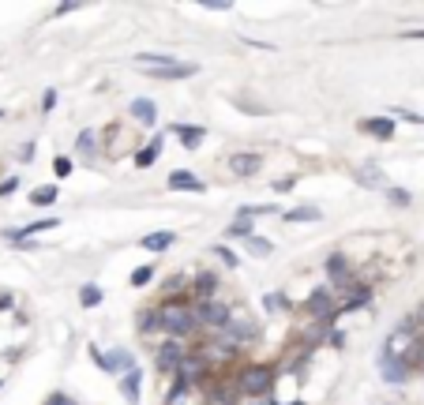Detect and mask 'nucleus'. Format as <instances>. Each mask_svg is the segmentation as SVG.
<instances>
[{"mask_svg": "<svg viewBox=\"0 0 424 405\" xmlns=\"http://www.w3.org/2000/svg\"><path fill=\"white\" fill-rule=\"evenodd\" d=\"M173 64H180L177 57H166V53H139L135 57V68L139 72H166Z\"/></svg>", "mask_w": 424, "mask_h": 405, "instance_id": "obj_18", "label": "nucleus"}, {"mask_svg": "<svg viewBox=\"0 0 424 405\" xmlns=\"http://www.w3.org/2000/svg\"><path fill=\"white\" fill-rule=\"evenodd\" d=\"M19 161H34V143H23V150H19Z\"/></svg>", "mask_w": 424, "mask_h": 405, "instance_id": "obj_43", "label": "nucleus"}, {"mask_svg": "<svg viewBox=\"0 0 424 405\" xmlns=\"http://www.w3.org/2000/svg\"><path fill=\"white\" fill-rule=\"evenodd\" d=\"M230 169L237 173V177H256V173L263 169V158H259V154H233Z\"/></svg>", "mask_w": 424, "mask_h": 405, "instance_id": "obj_21", "label": "nucleus"}, {"mask_svg": "<svg viewBox=\"0 0 424 405\" xmlns=\"http://www.w3.org/2000/svg\"><path fill=\"white\" fill-rule=\"evenodd\" d=\"M361 131L364 135L379 139V143H387L390 135H395V117H372V120H361Z\"/></svg>", "mask_w": 424, "mask_h": 405, "instance_id": "obj_17", "label": "nucleus"}, {"mask_svg": "<svg viewBox=\"0 0 424 405\" xmlns=\"http://www.w3.org/2000/svg\"><path fill=\"white\" fill-rule=\"evenodd\" d=\"M263 308H267L270 315H278V312H289L293 304L286 300V293H267V297H263Z\"/></svg>", "mask_w": 424, "mask_h": 405, "instance_id": "obj_31", "label": "nucleus"}, {"mask_svg": "<svg viewBox=\"0 0 424 405\" xmlns=\"http://www.w3.org/2000/svg\"><path fill=\"white\" fill-rule=\"evenodd\" d=\"M102 300H105V293L98 289L94 281H86V286L79 289V304H83V308H98V304H102Z\"/></svg>", "mask_w": 424, "mask_h": 405, "instance_id": "obj_29", "label": "nucleus"}, {"mask_svg": "<svg viewBox=\"0 0 424 405\" xmlns=\"http://www.w3.org/2000/svg\"><path fill=\"white\" fill-rule=\"evenodd\" d=\"M192 308H195V323H199V331H211V334H222L225 326H230V319H233V308H230V304H222L218 297L192 300Z\"/></svg>", "mask_w": 424, "mask_h": 405, "instance_id": "obj_3", "label": "nucleus"}, {"mask_svg": "<svg viewBox=\"0 0 424 405\" xmlns=\"http://www.w3.org/2000/svg\"><path fill=\"white\" fill-rule=\"evenodd\" d=\"M4 117H8V113H4V109H0V120H4Z\"/></svg>", "mask_w": 424, "mask_h": 405, "instance_id": "obj_48", "label": "nucleus"}, {"mask_svg": "<svg viewBox=\"0 0 424 405\" xmlns=\"http://www.w3.org/2000/svg\"><path fill=\"white\" fill-rule=\"evenodd\" d=\"M244 248L252 251V255H259V259H267L270 251H274V244H267V240H259V237H252V240H244Z\"/></svg>", "mask_w": 424, "mask_h": 405, "instance_id": "obj_35", "label": "nucleus"}, {"mask_svg": "<svg viewBox=\"0 0 424 405\" xmlns=\"http://www.w3.org/2000/svg\"><path fill=\"white\" fill-rule=\"evenodd\" d=\"M86 353H91V360L102 371H110V376H128V371H135V357L128 353V349H110V353H102L98 345H91Z\"/></svg>", "mask_w": 424, "mask_h": 405, "instance_id": "obj_6", "label": "nucleus"}, {"mask_svg": "<svg viewBox=\"0 0 424 405\" xmlns=\"http://www.w3.org/2000/svg\"><path fill=\"white\" fill-rule=\"evenodd\" d=\"M57 188H53V184H46V188H34V192H30V203H34V206H49V203H57Z\"/></svg>", "mask_w": 424, "mask_h": 405, "instance_id": "obj_32", "label": "nucleus"}, {"mask_svg": "<svg viewBox=\"0 0 424 405\" xmlns=\"http://www.w3.org/2000/svg\"><path fill=\"white\" fill-rule=\"evenodd\" d=\"M387 199L398 206V211H406V206H413V195L406 188H387Z\"/></svg>", "mask_w": 424, "mask_h": 405, "instance_id": "obj_34", "label": "nucleus"}, {"mask_svg": "<svg viewBox=\"0 0 424 405\" xmlns=\"http://www.w3.org/2000/svg\"><path fill=\"white\" fill-rule=\"evenodd\" d=\"M199 8H203V12H230L233 4H230V0H203Z\"/></svg>", "mask_w": 424, "mask_h": 405, "instance_id": "obj_39", "label": "nucleus"}, {"mask_svg": "<svg viewBox=\"0 0 424 405\" xmlns=\"http://www.w3.org/2000/svg\"><path fill=\"white\" fill-rule=\"evenodd\" d=\"M319 218H323V211H319V206H312V203L286 211V222H319Z\"/></svg>", "mask_w": 424, "mask_h": 405, "instance_id": "obj_27", "label": "nucleus"}, {"mask_svg": "<svg viewBox=\"0 0 424 405\" xmlns=\"http://www.w3.org/2000/svg\"><path fill=\"white\" fill-rule=\"evenodd\" d=\"M173 240H177V233H173V229H158V233H147L143 240H139V248H147V251H166V248H173Z\"/></svg>", "mask_w": 424, "mask_h": 405, "instance_id": "obj_24", "label": "nucleus"}, {"mask_svg": "<svg viewBox=\"0 0 424 405\" xmlns=\"http://www.w3.org/2000/svg\"><path fill=\"white\" fill-rule=\"evenodd\" d=\"M402 38H406V41H417V38H424V30H406Z\"/></svg>", "mask_w": 424, "mask_h": 405, "instance_id": "obj_46", "label": "nucleus"}, {"mask_svg": "<svg viewBox=\"0 0 424 405\" xmlns=\"http://www.w3.org/2000/svg\"><path fill=\"white\" fill-rule=\"evenodd\" d=\"M233 379H237V387H241L244 398L267 401V394L274 390V379H278V364H259V360H252V364H244Z\"/></svg>", "mask_w": 424, "mask_h": 405, "instance_id": "obj_2", "label": "nucleus"}, {"mask_svg": "<svg viewBox=\"0 0 424 405\" xmlns=\"http://www.w3.org/2000/svg\"><path fill=\"white\" fill-rule=\"evenodd\" d=\"M222 338L230 342L233 349H248L259 338V326H256V319L252 315H244V312H237L233 308V319H230V326L222 331Z\"/></svg>", "mask_w": 424, "mask_h": 405, "instance_id": "obj_5", "label": "nucleus"}, {"mask_svg": "<svg viewBox=\"0 0 424 405\" xmlns=\"http://www.w3.org/2000/svg\"><path fill=\"white\" fill-rule=\"evenodd\" d=\"M121 398L128 405H139L143 401V371H128V376H121Z\"/></svg>", "mask_w": 424, "mask_h": 405, "instance_id": "obj_15", "label": "nucleus"}, {"mask_svg": "<svg viewBox=\"0 0 424 405\" xmlns=\"http://www.w3.org/2000/svg\"><path fill=\"white\" fill-rule=\"evenodd\" d=\"M225 237H230V240H241V244H244V240H252V237H256V225L248 222V218H237V222L225 229Z\"/></svg>", "mask_w": 424, "mask_h": 405, "instance_id": "obj_28", "label": "nucleus"}, {"mask_svg": "<svg viewBox=\"0 0 424 405\" xmlns=\"http://www.w3.org/2000/svg\"><path fill=\"white\" fill-rule=\"evenodd\" d=\"M154 274H158V267H154V263H147V267H135L128 281H132L135 289H143V286H150V281H154Z\"/></svg>", "mask_w": 424, "mask_h": 405, "instance_id": "obj_30", "label": "nucleus"}, {"mask_svg": "<svg viewBox=\"0 0 424 405\" xmlns=\"http://www.w3.org/2000/svg\"><path fill=\"white\" fill-rule=\"evenodd\" d=\"M15 188H19V177H8L4 184H0V199H4V195H12Z\"/></svg>", "mask_w": 424, "mask_h": 405, "instance_id": "obj_42", "label": "nucleus"}, {"mask_svg": "<svg viewBox=\"0 0 424 405\" xmlns=\"http://www.w3.org/2000/svg\"><path fill=\"white\" fill-rule=\"evenodd\" d=\"M139 334L143 338H150V334H158L161 331V315H158V308H147V312H139Z\"/></svg>", "mask_w": 424, "mask_h": 405, "instance_id": "obj_26", "label": "nucleus"}, {"mask_svg": "<svg viewBox=\"0 0 424 405\" xmlns=\"http://www.w3.org/2000/svg\"><path fill=\"white\" fill-rule=\"evenodd\" d=\"M338 315L342 312H353V308H364V304H372V286L368 281H353L345 293H338Z\"/></svg>", "mask_w": 424, "mask_h": 405, "instance_id": "obj_11", "label": "nucleus"}, {"mask_svg": "<svg viewBox=\"0 0 424 405\" xmlns=\"http://www.w3.org/2000/svg\"><path fill=\"white\" fill-rule=\"evenodd\" d=\"M57 225H60L57 218H38V222H30V225H23V229H8L4 240H12V244H23L27 237H34V233H49V229H57Z\"/></svg>", "mask_w": 424, "mask_h": 405, "instance_id": "obj_13", "label": "nucleus"}, {"mask_svg": "<svg viewBox=\"0 0 424 405\" xmlns=\"http://www.w3.org/2000/svg\"><path fill=\"white\" fill-rule=\"evenodd\" d=\"M166 188H169V192H203L206 184H203L199 177H195L192 169H177V173H169Z\"/></svg>", "mask_w": 424, "mask_h": 405, "instance_id": "obj_16", "label": "nucleus"}, {"mask_svg": "<svg viewBox=\"0 0 424 405\" xmlns=\"http://www.w3.org/2000/svg\"><path fill=\"white\" fill-rule=\"evenodd\" d=\"M158 315H161V331H166L169 338H177V342H184V338H192L195 331H199L195 308H192L188 297H166L158 304Z\"/></svg>", "mask_w": 424, "mask_h": 405, "instance_id": "obj_1", "label": "nucleus"}, {"mask_svg": "<svg viewBox=\"0 0 424 405\" xmlns=\"http://www.w3.org/2000/svg\"><path fill=\"white\" fill-rule=\"evenodd\" d=\"M158 158H161V135H154L147 147H139V150H135V169H150Z\"/></svg>", "mask_w": 424, "mask_h": 405, "instance_id": "obj_23", "label": "nucleus"}, {"mask_svg": "<svg viewBox=\"0 0 424 405\" xmlns=\"http://www.w3.org/2000/svg\"><path fill=\"white\" fill-rule=\"evenodd\" d=\"M173 135L180 139L184 150H199V143L206 139V131H203L199 124H173Z\"/></svg>", "mask_w": 424, "mask_h": 405, "instance_id": "obj_19", "label": "nucleus"}, {"mask_svg": "<svg viewBox=\"0 0 424 405\" xmlns=\"http://www.w3.org/2000/svg\"><path fill=\"white\" fill-rule=\"evenodd\" d=\"M300 312L312 315L315 323H334V315H338V297H334L331 286H323V289H315L312 297L300 304Z\"/></svg>", "mask_w": 424, "mask_h": 405, "instance_id": "obj_4", "label": "nucleus"}, {"mask_svg": "<svg viewBox=\"0 0 424 405\" xmlns=\"http://www.w3.org/2000/svg\"><path fill=\"white\" fill-rule=\"evenodd\" d=\"M206 405H211V401H206Z\"/></svg>", "mask_w": 424, "mask_h": 405, "instance_id": "obj_50", "label": "nucleus"}, {"mask_svg": "<svg viewBox=\"0 0 424 405\" xmlns=\"http://www.w3.org/2000/svg\"><path fill=\"white\" fill-rule=\"evenodd\" d=\"M420 376H424V368H420Z\"/></svg>", "mask_w": 424, "mask_h": 405, "instance_id": "obj_49", "label": "nucleus"}, {"mask_svg": "<svg viewBox=\"0 0 424 405\" xmlns=\"http://www.w3.org/2000/svg\"><path fill=\"white\" fill-rule=\"evenodd\" d=\"M244 394L241 387H237V379H214V383H206V401L211 405H237Z\"/></svg>", "mask_w": 424, "mask_h": 405, "instance_id": "obj_10", "label": "nucleus"}, {"mask_svg": "<svg viewBox=\"0 0 424 405\" xmlns=\"http://www.w3.org/2000/svg\"><path fill=\"white\" fill-rule=\"evenodd\" d=\"M184 357H188V345L177 342V338H166V342L158 345V353H154V368L158 371H173V376H177L180 364H184Z\"/></svg>", "mask_w": 424, "mask_h": 405, "instance_id": "obj_8", "label": "nucleus"}, {"mask_svg": "<svg viewBox=\"0 0 424 405\" xmlns=\"http://www.w3.org/2000/svg\"><path fill=\"white\" fill-rule=\"evenodd\" d=\"M46 405H75V401H72V394H64V390H53L49 398H46Z\"/></svg>", "mask_w": 424, "mask_h": 405, "instance_id": "obj_40", "label": "nucleus"}, {"mask_svg": "<svg viewBox=\"0 0 424 405\" xmlns=\"http://www.w3.org/2000/svg\"><path fill=\"white\" fill-rule=\"evenodd\" d=\"M259 214H278V206H259V203H248V206H241V211H237V218H248V222H252V218H259Z\"/></svg>", "mask_w": 424, "mask_h": 405, "instance_id": "obj_33", "label": "nucleus"}, {"mask_svg": "<svg viewBox=\"0 0 424 405\" xmlns=\"http://www.w3.org/2000/svg\"><path fill=\"white\" fill-rule=\"evenodd\" d=\"M199 72L195 64H173L166 72H150V79H161V83H173V79H192V75Z\"/></svg>", "mask_w": 424, "mask_h": 405, "instance_id": "obj_25", "label": "nucleus"}, {"mask_svg": "<svg viewBox=\"0 0 424 405\" xmlns=\"http://www.w3.org/2000/svg\"><path fill=\"white\" fill-rule=\"evenodd\" d=\"M211 255H214V259H222L225 267H241V259H237V255H233V251L225 248V244H214V248H211Z\"/></svg>", "mask_w": 424, "mask_h": 405, "instance_id": "obj_36", "label": "nucleus"}, {"mask_svg": "<svg viewBox=\"0 0 424 405\" xmlns=\"http://www.w3.org/2000/svg\"><path fill=\"white\" fill-rule=\"evenodd\" d=\"M12 304H15V297H12V293H0V312H8Z\"/></svg>", "mask_w": 424, "mask_h": 405, "instance_id": "obj_44", "label": "nucleus"}, {"mask_svg": "<svg viewBox=\"0 0 424 405\" xmlns=\"http://www.w3.org/2000/svg\"><path fill=\"white\" fill-rule=\"evenodd\" d=\"M252 405H270V401H252Z\"/></svg>", "mask_w": 424, "mask_h": 405, "instance_id": "obj_47", "label": "nucleus"}, {"mask_svg": "<svg viewBox=\"0 0 424 405\" xmlns=\"http://www.w3.org/2000/svg\"><path fill=\"white\" fill-rule=\"evenodd\" d=\"M98 147H102V135H98L94 128H83L79 135H75V154L79 158H98Z\"/></svg>", "mask_w": 424, "mask_h": 405, "instance_id": "obj_20", "label": "nucleus"}, {"mask_svg": "<svg viewBox=\"0 0 424 405\" xmlns=\"http://www.w3.org/2000/svg\"><path fill=\"white\" fill-rule=\"evenodd\" d=\"M357 184H361V188H383V192H387V184H383V169H379L376 161H364V166L357 169Z\"/></svg>", "mask_w": 424, "mask_h": 405, "instance_id": "obj_22", "label": "nucleus"}, {"mask_svg": "<svg viewBox=\"0 0 424 405\" xmlns=\"http://www.w3.org/2000/svg\"><path fill=\"white\" fill-rule=\"evenodd\" d=\"M53 173H57V177H68V173H72V158L57 154V158H53Z\"/></svg>", "mask_w": 424, "mask_h": 405, "instance_id": "obj_38", "label": "nucleus"}, {"mask_svg": "<svg viewBox=\"0 0 424 405\" xmlns=\"http://www.w3.org/2000/svg\"><path fill=\"white\" fill-rule=\"evenodd\" d=\"M128 113H132V120H135V124H143V128L158 124V105L150 102V98H135V102L128 105Z\"/></svg>", "mask_w": 424, "mask_h": 405, "instance_id": "obj_14", "label": "nucleus"}, {"mask_svg": "<svg viewBox=\"0 0 424 405\" xmlns=\"http://www.w3.org/2000/svg\"><path fill=\"white\" fill-rule=\"evenodd\" d=\"M323 270H327V281H331V289H334V297L338 293H345L357 281V274H353V267H350V259L342 255V251H331L327 255V263H323Z\"/></svg>", "mask_w": 424, "mask_h": 405, "instance_id": "obj_7", "label": "nucleus"}, {"mask_svg": "<svg viewBox=\"0 0 424 405\" xmlns=\"http://www.w3.org/2000/svg\"><path fill=\"white\" fill-rule=\"evenodd\" d=\"M293 184H297V177H286V180H278V184H274V188H278V192H289V188H293Z\"/></svg>", "mask_w": 424, "mask_h": 405, "instance_id": "obj_45", "label": "nucleus"}, {"mask_svg": "<svg viewBox=\"0 0 424 405\" xmlns=\"http://www.w3.org/2000/svg\"><path fill=\"white\" fill-rule=\"evenodd\" d=\"M379 379L390 383V387H406V383L413 379V368L406 364L402 357H379Z\"/></svg>", "mask_w": 424, "mask_h": 405, "instance_id": "obj_9", "label": "nucleus"}, {"mask_svg": "<svg viewBox=\"0 0 424 405\" xmlns=\"http://www.w3.org/2000/svg\"><path fill=\"white\" fill-rule=\"evenodd\" d=\"M218 293V274L214 270H199L192 278V289H188V300H211Z\"/></svg>", "mask_w": 424, "mask_h": 405, "instance_id": "obj_12", "label": "nucleus"}, {"mask_svg": "<svg viewBox=\"0 0 424 405\" xmlns=\"http://www.w3.org/2000/svg\"><path fill=\"white\" fill-rule=\"evenodd\" d=\"M53 105H57V91H46L41 94V113H53Z\"/></svg>", "mask_w": 424, "mask_h": 405, "instance_id": "obj_41", "label": "nucleus"}, {"mask_svg": "<svg viewBox=\"0 0 424 405\" xmlns=\"http://www.w3.org/2000/svg\"><path fill=\"white\" fill-rule=\"evenodd\" d=\"M180 289H192L188 281H184V274H173V278H166V286H161L166 297H173V293H180Z\"/></svg>", "mask_w": 424, "mask_h": 405, "instance_id": "obj_37", "label": "nucleus"}]
</instances>
